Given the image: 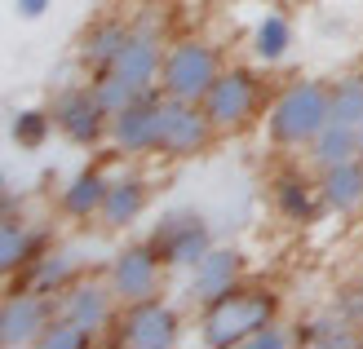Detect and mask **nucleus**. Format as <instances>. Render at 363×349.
Here are the masks:
<instances>
[{"instance_id": "nucleus-6", "label": "nucleus", "mask_w": 363, "mask_h": 349, "mask_svg": "<svg viewBox=\"0 0 363 349\" xmlns=\"http://www.w3.org/2000/svg\"><path fill=\"white\" fill-rule=\"evenodd\" d=\"M252 106H257V76H248V71H222L217 76V84L208 88L204 98V111L213 120L217 133H230V128H244Z\"/></svg>"}, {"instance_id": "nucleus-18", "label": "nucleus", "mask_w": 363, "mask_h": 349, "mask_svg": "<svg viewBox=\"0 0 363 349\" xmlns=\"http://www.w3.org/2000/svg\"><path fill=\"white\" fill-rule=\"evenodd\" d=\"M311 155L319 168H328V164H346L359 155V128L346 124V120H328L319 128V137L311 142Z\"/></svg>"}, {"instance_id": "nucleus-27", "label": "nucleus", "mask_w": 363, "mask_h": 349, "mask_svg": "<svg viewBox=\"0 0 363 349\" xmlns=\"http://www.w3.org/2000/svg\"><path fill=\"white\" fill-rule=\"evenodd\" d=\"M89 336H94V332H84L80 323H71V319H62V314H58V323H49L35 345H40V349H84V345H89Z\"/></svg>"}, {"instance_id": "nucleus-19", "label": "nucleus", "mask_w": 363, "mask_h": 349, "mask_svg": "<svg viewBox=\"0 0 363 349\" xmlns=\"http://www.w3.org/2000/svg\"><path fill=\"white\" fill-rule=\"evenodd\" d=\"M71 283H76V256H67V252H45V256H35L31 270H27V287L40 292V297L67 292Z\"/></svg>"}, {"instance_id": "nucleus-2", "label": "nucleus", "mask_w": 363, "mask_h": 349, "mask_svg": "<svg viewBox=\"0 0 363 349\" xmlns=\"http://www.w3.org/2000/svg\"><path fill=\"white\" fill-rule=\"evenodd\" d=\"M328 120H333L328 84L301 80V84H293L275 106H270L266 128H270V137H275L279 146H311Z\"/></svg>"}, {"instance_id": "nucleus-28", "label": "nucleus", "mask_w": 363, "mask_h": 349, "mask_svg": "<svg viewBox=\"0 0 363 349\" xmlns=\"http://www.w3.org/2000/svg\"><path fill=\"white\" fill-rule=\"evenodd\" d=\"M284 345H293V336H288L284 327H275V323H266L262 332L248 336V349H284Z\"/></svg>"}, {"instance_id": "nucleus-3", "label": "nucleus", "mask_w": 363, "mask_h": 349, "mask_svg": "<svg viewBox=\"0 0 363 349\" xmlns=\"http://www.w3.org/2000/svg\"><path fill=\"white\" fill-rule=\"evenodd\" d=\"M217 76H222V67H217V53L204 40H177L173 49H164L160 93L182 98V102H204Z\"/></svg>"}, {"instance_id": "nucleus-7", "label": "nucleus", "mask_w": 363, "mask_h": 349, "mask_svg": "<svg viewBox=\"0 0 363 349\" xmlns=\"http://www.w3.org/2000/svg\"><path fill=\"white\" fill-rule=\"evenodd\" d=\"M160 265H164V256H160L151 244L124 248L111 261V292H116V301H124V305L155 301V292H160Z\"/></svg>"}, {"instance_id": "nucleus-12", "label": "nucleus", "mask_w": 363, "mask_h": 349, "mask_svg": "<svg viewBox=\"0 0 363 349\" xmlns=\"http://www.w3.org/2000/svg\"><path fill=\"white\" fill-rule=\"evenodd\" d=\"M111 301H116L111 283H94V279H84V283H71V287L62 292L58 314L71 319V323H80L84 332H102L106 319H111Z\"/></svg>"}, {"instance_id": "nucleus-24", "label": "nucleus", "mask_w": 363, "mask_h": 349, "mask_svg": "<svg viewBox=\"0 0 363 349\" xmlns=\"http://www.w3.org/2000/svg\"><path fill=\"white\" fill-rule=\"evenodd\" d=\"M288 45H293V23L279 18V13L262 18V27L252 31V53H257L262 62H279L288 53Z\"/></svg>"}, {"instance_id": "nucleus-23", "label": "nucleus", "mask_w": 363, "mask_h": 349, "mask_svg": "<svg viewBox=\"0 0 363 349\" xmlns=\"http://www.w3.org/2000/svg\"><path fill=\"white\" fill-rule=\"evenodd\" d=\"M89 88H94V98L102 102V111H106V115H116V111H124V106H129V102H138L142 93H147V88H138V84H129V80H124L120 71H111V67H102V71H98V80L89 84Z\"/></svg>"}, {"instance_id": "nucleus-9", "label": "nucleus", "mask_w": 363, "mask_h": 349, "mask_svg": "<svg viewBox=\"0 0 363 349\" xmlns=\"http://www.w3.org/2000/svg\"><path fill=\"white\" fill-rule=\"evenodd\" d=\"M160 102L164 98H151L142 93L138 102H129L124 111L111 115V137L124 155H151L160 151Z\"/></svg>"}, {"instance_id": "nucleus-16", "label": "nucleus", "mask_w": 363, "mask_h": 349, "mask_svg": "<svg viewBox=\"0 0 363 349\" xmlns=\"http://www.w3.org/2000/svg\"><path fill=\"white\" fill-rule=\"evenodd\" d=\"M147 199H151V190H147V181H142V177H120V181H111L106 204H102L98 217H102L111 230H124V226H133L138 217H142Z\"/></svg>"}, {"instance_id": "nucleus-17", "label": "nucleus", "mask_w": 363, "mask_h": 349, "mask_svg": "<svg viewBox=\"0 0 363 349\" xmlns=\"http://www.w3.org/2000/svg\"><path fill=\"white\" fill-rule=\"evenodd\" d=\"M106 190H111V181H106L98 168H84V173H76L67 181V190H62L58 204H62L67 217H94L106 204Z\"/></svg>"}, {"instance_id": "nucleus-25", "label": "nucleus", "mask_w": 363, "mask_h": 349, "mask_svg": "<svg viewBox=\"0 0 363 349\" xmlns=\"http://www.w3.org/2000/svg\"><path fill=\"white\" fill-rule=\"evenodd\" d=\"M53 111H40V106H27V111H18L13 124H9V133H13V146H23V151H40V146L49 142L53 133Z\"/></svg>"}, {"instance_id": "nucleus-21", "label": "nucleus", "mask_w": 363, "mask_h": 349, "mask_svg": "<svg viewBox=\"0 0 363 349\" xmlns=\"http://www.w3.org/2000/svg\"><path fill=\"white\" fill-rule=\"evenodd\" d=\"M275 199H279V212L293 217V222H311L319 208H328L319 186H306L301 177H279L275 181Z\"/></svg>"}, {"instance_id": "nucleus-20", "label": "nucleus", "mask_w": 363, "mask_h": 349, "mask_svg": "<svg viewBox=\"0 0 363 349\" xmlns=\"http://www.w3.org/2000/svg\"><path fill=\"white\" fill-rule=\"evenodd\" d=\"M129 35L133 31H124L120 23H98V27H89V35L80 40V58L89 62V67H111L116 58H120V49L129 45Z\"/></svg>"}, {"instance_id": "nucleus-29", "label": "nucleus", "mask_w": 363, "mask_h": 349, "mask_svg": "<svg viewBox=\"0 0 363 349\" xmlns=\"http://www.w3.org/2000/svg\"><path fill=\"white\" fill-rule=\"evenodd\" d=\"M49 5H53V0H18V18H31V23H35V18L49 13Z\"/></svg>"}, {"instance_id": "nucleus-22", "label": "nucleus", "mask_w": 363, "mask_h": 349, "mask_svg": "<svg viewBox=\"0 0 363 349\" xmlns=\"http://www.w3.org/2000/svg\"><path fill=\"white\" fill-rule=\"evenodd\" d=\"M35 248H40V244H35V234L23 230L18 222H5V226H0V270H5V274L31 265V261H35Z\"/></svg>"}, {"instance_id": "nucleus-1", "label": "nucleus", "mask_w": 363, "mask_h": 349, "mask_svg": "<svg viewBox=\"0 0 363 349\" xmlns=\"http://www.w3.org/2000/svg\"><path fill=\"white\" fill-rule=\"evenodd\" d=\"M275 319V297L270 292H257V287H235L226 292L222 301L204 305V323H199V336L204 345H248L252 332H262V327Z\"/></svg>"}, {"instance_id": "nucleus-4", "label": "nucleus", "mask_w": 363, "mask_h": 349, "mask_svg": "<svg viewBox=\"0 0 363 349\" xmlns=\"http://www.w3.org/2000/svg\"><path fill=\"white\" fill-rule=\"evenodd\" d=\"M213 137V120L204 111V102H182L169 98L160 102V151L164 155H199Z\"/></svg>"}, {"instance_id": "nucleus-10", "label": "nucleus", "mask_w": 363, "mask_h": 349, "mask_svg": "<svg viewBox=\"0 0 363 349\" xmlns=\"http://www.w3.org/2000/svg\"><path fill=\"white\" fill-rule=\"evenodd\" d=\"M53 120L58 128L76 142V146H94L102 133H106V115L102 102L94 98V88H62L58 102H53Z\"/></svg>"}, {"instance_id": "nucleus-5", "label": "nucleus", "mask_w": 363, "mask_h": 349, "mask_svg": "<svg viewBox=\"0 0 363 349\" xmlns=\"http://www.w3.org/2000/svg\"><path fill=\"white\" fill-rule=\"evenodd\" d=\"M151 248L164 256V265H199L213 252V230L199 212H173L155 226Z\"/></svg>"}, {"instance_id": "nucleus-14", "label": "nucleus", "mask_w": 363, "mask_h": 349, "mask_svg": "<svg viewBox=\"0 0 363 349\" xmlns=\"http://www.w3.org/2000/svg\"><path fill=\"white\" fill-rule=\"evenodd\" d=\"M111 71H120V76L138 88H151L160 80V71H164V49H160V40L151 31H133L129 45L120 49V58L111 62Z\"/></svg>"}, {"instance_id": "nucleus-13", "label": "nucleus", "mask_w": 363, "mask_h": 349, "mask_svg": "<svg viewBox=\"0 0 363 349\" xmlns=\"http://www.w3.org/2000/svg\"><path fill=\"white\" fill-rule=\"evenodd\" d=\"M45 327H49V305L40 301V292L9 297L0 309V345H35Z\"/></svg>"}, {"instance_id": "nucleus-11", "label": "nucleus", "mask_w": 363, "mask_h": 349, "mask_svg": "<svg viewBox=\"0 0 363 349\" xmlns=\"http://www.w3.org/2000/svg\"><path fill=\"white\" fill-rule=\"evenodd\" d=\"M240 279H244V256L235 248H213L191 274V301L213 305V301H222L226 292L240 287Z\"/></svg>"}, {"instance_id": "nucleus-26", "label": "nucleus", "mask_w": 363, "mask_h": 349, "mask_svg": "<svg viewBox=\"0 0 363 349\" xmlns=\"http://www.w3.org/2000/svg\"><path fill=\"white\" fill-rule=\"evenodd\" d=\"M328 98H333V120H346V124H359L363 120V80L359 76L337 80L328 88Z\"/></svg>"}, {"instance_id": "nucleus-30", "label": "nucleus", "mask_w": 363, "mask_h": 349, "mask_svg": "<svg viewBox=\"0 0 363 349\" xmlns=\"http://www.w3.org/2000/svg\"><path fill=\"white\" fill-rule=\"evenodd\" d=\"M354 128H359V155H363V120H359V124H354Z\"/></svg>"}, {"instance_id": "nucleus-8", "label": "nucleus", "mask_w": 363, "mask_h": 349, "mask_svg": "<svg viewBox=\"0 0 363 349\" xmlns=\"http://www.w3.org/2000/svg\"><path fill=\"white\" fill-rule=\"evenodd\" d=\"M177 332H182V319L173 314L169 305L138 301V305H129V314H124V323H120V345L169 349V345H177Z\"/></svg>"}, {"instance_id": "nucleus-15", "label": "nucleus", "mask_w": 363, "mask_h": 349, "mask_svg": "<svg viewBox=\"0 0 363 349\" xmlns=\"http://www.w3.org/2000/svg\"><path fill=\"white\" fill-rule=\"evenodd\" d=\"M319 195L333 212H359L363 208V155L346 164H328L319 177Z\"/></svg>"}]
</instances>
